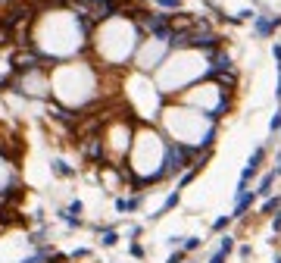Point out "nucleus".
<instances>
[{
    "label": "nucleus",
    "mask_w": 281,
    "mask_h": 263,
    "mask_svg": "<svg viewBox=\"0 0 281 263\" xmlns=\"http://www.w3.org/2000/svg\"><path fill=\"white\" fill-rule=\"evenodd\" d=\"M237 257H241V260L247 263V260L253 257V248H250V244H241V248H237Z\"/></svg>",
    "instance_id": "nucleus-20"
},
{
    "label": "nucleus",
    "mask_w": 281,
    "mask_h": 263,
    "mask_svg": "<svg viewBox=\"0 0 281 263\" xmlns=\"http://www.w3.org/2000/svg\"><path fill=\"white\" fill-rule=\"evenodd\" d=\"M131 257H134V260H141V257H144V248H141L138 241H131Z\"/></svg>",
    "instance_id": "nucleus-21"
},
{
    "label": "nucleus",
    "mask_w": 281,
    "mask_h": 263,
    "mask_svg": "<svg viewBox=\"0 0 281 263\" xmlns=\"http://www.w3.org/2000/svg\"><path fill=\"white\" fill-rule=\"evenodd\" d=\"M159 125H163L166 138L187 147L191 154H200V150H212L219 138V122H212L206 113L181 104V100H172L159 110Z\"/></svg>",
    "instance_id": "nucleus-1"
},
{
    "label": "nucleus",
    "mask_w": 281,
    "mask_h": 263,
    "mask_svg": "<svg viewBox=\"0 0 281 263\" xmlns=\"http://www.w3.org/2000/svg\"><path fill=\"white\" fill-rule=\"evenodd\" d=\"M231 223H234L231 213H228V216H216V219H212V226H209V232L212 235H225L228 229H231Z\"/></svg>",
    "instance_id": "nucleus-12"
},
{
    "label": "nucleus",
    "mask_w": 281,
    "mask_h": 263,
    "mask_svg": "<svg viewBox=\"0 0 281 263\" xmlns=\"http://www.w3.org/2000/svg\"><path fill=\"white\" fill-rule=\"evenodd\" d=\"M269 229H272V235H281V210L269 219Z\"/></svg>",
    "instance_id": "nucleus-18"
},
{
    "label": "nucleus",
    "mask_w": 281,
    "mask_h": 263,
    "mask_svg": "<svg viewBox=\"0 0 281 263\" xmlns=\"http://www.w3.org/2000/svg\"><path fill=\"white\" fill-rule=\"evenodd\" d=\"M281 210V194H269V198H262V204H259V210H256V216H262V219H272Z\"/></svg>",
    "instance_id": "nucleus-9"
},
{
    "label": "nucleus",
    "mask_w": 281,
    "mask_h": 263,
    "mask_svg": "<svg viewBox=\"0 0 281 263\" xmlns=\"http://www.w3.org/2000/svg\"><path fill=\"white\" fill-rule=\"evenodd\" d=\"M278 135H281V132H278Z\"/></svg>",
    "instance_id": "nucleus-22"
},
{
    "label": "nucleus",
    "mask_w": 281,
    "mask_h": 263,
    "mask_svg": "<svg viewBox=\"0 0 281 263\" xmlns=\"http://www.w3.org/2000/svg\"><path fill=\"white\" fill-rule=\"evenodd\" d=\"M256 191L253 188H247V191H237V198H234V207H231V219L234 223H241V219L253 210V204H256Z\"/></svg>",
    "instance_id": "nucleus-7"
},
{
    "label": "nucleus",
    "mask_w": 281,
    "mask_h": 263,
    "mask_svg": "<svg viewBox=\"0 0 281 263\" xmlns=\"http://www.w3.org/2000/svg\"><path fill=\"white\" fill-rule=\"evenodd\" d=\"M281 132V104H278V110L272 113V119H269V135H278Z\"/></svg>",
    "instance_id": "nucleus-15"
},
{
    "label": "nucleus",
    "mask_w": 281,
    "mask_h": 263,
    "mask_svg": "<svg viewBox=\"0 0 281 263\" xmlns=\"http://www.w3.org/2000/svg\"><path fill=\"white\" fill-rule=\"evenodd\" d=\"M275 182H278V173L275 169H269V173H262L256 179V198H269V194H275Z\"/></svg>",
    "instance_id": "nucleus-8"
},
{
    "label": "nucleus",
    "mask_w": 281,
    "mask_h": 263,
    "mask_svg": "<svg viewBox=\"0 0 281 263\" xmlns=\"http://www.w3.org/2000/svg\"><path fill=\"white\" fill-rule=\"evenodd\" d=\"M212 75L209 50H194V47H175L166 57V63L156 69V85L163 97H181L187 88Z\"/></svg>",
    "instance_id": "nucleus-2"
},
{
    "label": "nucleus",
    "mask_w": 281,
    "mask_h": 263,
    "mask_svg": "<svg viewBox=\"0 0 281 263\" xmlns=\"http://www.w3.org/2000/svg\"><path fill=\"white\" fill-rule=\"evenodd\" d=\"M278 29H281V13H262V16L253 19V31H256V38H272Z\"/></svg>",
    "instance_id": "nucleus-6"
},
{
    "label": "nucleus",
    "mask_w": 281,
    "mask_h": 263,
    "mask_svg": "<svg viewBox=\"0 0 281 263\" xmlns=\"http://www.w3.org/2000/svg\"><path fill=\"white\" fill-rule=\"evenodd\" d=\"M141 207V194H134V198H116V210L119 213H131V210Z\"/></svg>",
    "instance_id": "nucleus-11"
},
{
    "label": "nucleus",
    "mask_w": 281,
    "mask_h": 263,
    "mask_svg": "<svg viewBox=\"0 0 281 263\" xmlns=\"http://www.w3.org/2000/svg\"><path fill=\"white\" fill-rule=\"evenodd\" d=\"M156 6H159V10H178V6H181V0H156Z\"/></svg>",
    "instance_id": "nucleus-17"
},
{
    "label": "nucleus",
    "mask_w": 281,
    "mask_h": 263,
    "mask_svg": "<svg viewBox=\"0 0 281 263\" xmlns=\"http://www.w3.org/2000/svg\"><path fill=\"white\" fill-rule=\"evenodd\" d=\"M200 248H203V238H200V235H187V238L181 241V251L187 254V257H191L194 251H200Z\"/></svg>",
    "instance_id": "nucleus-13"
},
{
    "label": "nucleus",
    "mask_w": 281,
    "mask_h": 263,
    "mask_svg": "<svg viewBox=\"0 0 281 263\" xmlns=\"http://www.w3.org/2000/svg\"><path fill=\"white\" fill-rule=\"evenodd\" d=\"M178 204H181V188H175V191H169V198L163 201V207H159V210H156V216H153V219H159V216H166V213H169V210H175V207H178Z\"/></svg>",
    "instance_id": "nucleus-10"
},
{
    "label": "nucleus",
    "mask_w": 281,
    "mask_h": 263,
    "mask_svg": "<svg viewBox=\"0 0 281 263\" xmlns=\"http://www.w3.org/2000/svg\"><path fill=\"white\" fill-rule=\"evenodd\" d=\"M266 154H269V144H259V147L250 154V160H247L244 169H241V179H237V191H247V188H250V182L259 175L262 163H266Z\"/></svg>",
    "instance_id": "nucleus-5"
},
{
    "label": "nucleus",
    "mask_w": 281,
    "mask_h": 263,
    "mask_svg": "<svg viewBox=\"0 0 281 263\" xmlns=\"http://www.w3.org/2000/svg\"><path fill=\"white\" fill-rule=\"evenodd\" d=\"M184 260H187V254H184L181 248H175L172 254H169V260H166V263H184Z\"/></svg>",
    "instance_id": "nucleus-19"
},
{
    "label": "nucleus",
    "mask_w": 281,
    "mask_h": 263,
    "mask_svg": "<svg viewBox=\"0 0 281 263\" xmlns=\"http://www.w3.org/2000/svg\"><path fill=\"white\" fill-rule=\"evenodd\" d=\"M116 241H119V235L113 232V229H103V238H100V244H103V248H116Z\"/></svg>",
    "instance_id": "nucleus-16"
},
{
    "label": "nucleus",
    "mask_w": 281,
    "mask_h": 263,
    "mask_svg": "<svg viewBox=\"0 0 281 263\" xmlns=\"http://www.w3.org/2000/svg\"><path fill=\"white\" fill-rule=\"evenodd\" d=\"M172 54V38H144L134 50V66L141 72H156Z\"/></svg>",
    "instance_id": "nucleus-4"
},
{
    "label": "nucleus",
    "mask_w": 281,
    "mask_h": 263,
    "mask_svg": "<svg viewBox=\"0 0 281 263\" xmlns=\"http://www.w3.org/2000/svg\"><path fill=\"white\" fill-rule=\"evenodd\" d=\"M53 173H56V175H63V179H69V175H75V169L66 163V160H53Z\"/></svg>",
    "instance_id": "nucleus-14"
},
{
    "label": "nucleus",
    "mask_w": 281,
    "mask_h": 263,
    "mask_svg": "<svg viewBox=\"0 0 281 263\" xmlns=\"http://www.w3.org/2000/svg\"><path fill=\"white\" fill-rule=\"evenodd\" d=\"M175 100H181V104L200 110V113H206L212 122L225 119V116L234 110V91L231 88H222L212 75H209V79H203V82H197L194 88H187L184 94L175 97Z\"/></svg>",
    "instance_id": "nucleus-3"
}]
</instances>
